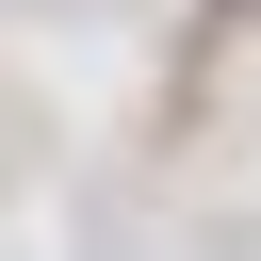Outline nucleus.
<instances>
[{"label":"nucleus","mask_w":261,"mask_h":261,"mask_svg":"<svg viewBox=\"0 0 261 261\" xmlns=\"http://www.w3.org/2000/svg\"><path fill=\"white\" fill-rule=\"evenodd\" d=\"M212 16H261V0H212Z\"/></svg>","instance_id":"1"}]
</instances>
